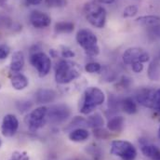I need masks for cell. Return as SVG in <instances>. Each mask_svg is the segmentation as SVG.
<instances>
[{
    "label": "cell",
    "mask_w": 160,
    "mask_h": 160,
    "mask_svg": "<svg viewBox=\"0 0 160 160\" xmlns=\"http://www.w3.org/2000/svg\"><path fill=\"white\" fill-rule=\"evenodd\" d=\"M77 42L89 57H95L100 53L98 38L88 29H80L77 34Z\"/></svg>",
    "instance_id": "277c9868"
},
{
    "label": "cell",
    "mask_w": 160,
    "mask_h": 160,
    "mask_svg": "<svg viewBox=\"0 0 160 160\" xmlns=\"http://www.w3.org/2000/svg\"><path fill=\"white\" fill-rule=\"evenodd\" d=\"M62 57L68 59L75 57V52L67 47H62Z\"/></svg>",
    "instance_id": "836d02e7"
},
{
    "label": "cell",
    "mask_w": 160,
    "mask_h": 160,
    "mask_svg": "<svg viewBox=\"0 0 160 160\" xmlns=\"http://www.w3.org/2000/svg\"><path fill=\"white\" fill-rule=\"evenodd\" d=\"M29 20H30L31 24L35 28H38V29L46 28V27L49 26L51 23L50 17L47 13H44L39 10L32 11V13L30 14Z\"/></svg>",
    "instance_id": "8fae6325"
},
{
    "label": "cell",
    "mask_w": 160,
    "mask_h": 160,
    "mask_svg": "<svg viewBox=\"0 0 160 160\" xmlns=\"http://www.w3.org/2000/svg\"><path fill=\"white\" fill-rule=\"evenodd\" d=\"M105 101V95L102 89L97 87L88 88L80 101L79 112L83 115H89L95 108L102 105Z\"/></svg>",
    "instance_id": "6da1fadb"
},
{
    "label": "cell",
    "mask_w": 160,
    "mask_h": 160,
    "mask_svg": "<svg viewBox=\"0 0 160 160\" xmlns=\"http://www.w3.org/2000/svg\"><path fill=\"white\" fill-rule=\"evenodd\" d=\"M116 0H95V2L98 3H102V4H112L114 3Z\"/></svg>",
    "instance_id": "74e56055"
},
{
    "label": "cell",
    "mask_w": 160,
    "mask_h": 160,
    "mask_svg": "<svg viewBox=\"0 0 160 160\" xmlns=\"http://www.w3.org/2000/svg\"><path fill=\"white\" fill-rule=\"evenodd\" d=\"M47 114L48 107L39 106L26 116V118H24V122L31 131H37L38 129L41 128L48 121Z\"/></svg>",
    "instance_id": "8992f818"
},
{
    "label": "cell",
    "mask_w": 160,
    "mask_h": 160,
    "mask_svg": "<svg viewBox=\"0 0 160 160\" xmlns=\"http://www.w3.org/2000/svg\"><path fill=\"white\" fill-rule=\"evenodd\" d=\"M110 153L122 160H135L137 157V150L134 145L131 142L123 140L112 142Z\"/></svg>",
    "instance_id": "5b68a950"
},
{
    "label": "cell",
    "mask_w": 160,
    "mask_h": 160,
    "mask_svg": "<svg viewBox=\"0 0 160 160\" xmlns=\"http://www.w3.org/2000/svg\"><path fill=\"white\" fill-rule=\"evenodd\" d=\"M26 2L31 5H38L42 2V0H26Z\"/></svg>",
    "instance_id": "f35d334b"
},
{
    "label": "cell",
    "mask_w": 160,
    "mask_h": 160,
    "mask_svg": "<svg viewBox=\"0 0 160 160\" xmlns=\"http://www.w3.org/2000/svg\"><path fill=\"white\" fill-rule=\"evenodd\" d=\"M45 2L49 8H63L67 4V0H45Z\"/></svg>",
    "instance_id": "83f0119b"
},
{
    "label": "cell",
    "mask_w": 160,
    "mask_h": 160,
    "mask_svg": "<svg viewBox=\"0 0 160 160\" xmlns=\"http://www.w3.org/2000/svg\"><path fill=\"white\" fill-rule=\"evenodd\" d=\"M10 52V48L7 44L0 45V60H5Z\"/></svg>",
    "instance_id": "1f68e13d"
},
{
    "label": "cell",
    "mask_w": 160,
    "mask_h": 160,
    "mask_svg": "<svg viewBox=\"0 0 160 160\" xmlns=\"http://www.w3.org/2000/svg\"><path fill=\"white\" fill-rule=\"evenodd\" d=\"M57 97L56 91L49 88H40L35 93V99L37 103L44 104V103H49L55 101Z\"/></svg>",
    "instance_id": "7c38bea8"
},
{
    "label": "cell",
    "mask_w": 160,
    "mask_h": 160,
    "mask_svg": "<svg viewBox=\"0 0 160 160\" xmlns=\"http://www.w3.org/2000/svg\"><path fill=\"white\" fill-rule=\"evenodd\" d=\"M130 84H131V79L128 77H122L118 85L122 88H128L130 86Z\"/></svg>",
    "instance_id": "e575fe53"
},
{
    "label": "cell",
    "mask_w": 160,
    "mask_h": 160,
    "mask_svg": "<svg viewBox=\"0 0 160 160\" xmlns=\"http://www.w3.org/2000/svg\"><path fill=\"white\" fill-rule=\"evenodd\" d=\"M154 90H155L154 88H144L139 89L136 93L137 102L144 107L151 108V102H152V97H153Z\"/></svg>",
    "instance_id": "4fadbf2b"
},
{
    "label": "cell",
    "mask_w": 160,
    "mask_h": 160,
    "mask_svg": "<svg viewBox=\"0 0 160 160\" xmlns=\"http://www.w3.org/2000/svg\"><path fill=\"white\" fill-rule=\"evenodd\" d=\"M49 53H50V56L52 58H56L58 56V50H55V49H50L49 50Z\"/></svg>",
    "instance_id": "ab89813d"
},
{
    "label": "cell",
    "mask_w": 160,
    "mask_h": 160,
    "mask_svg": "<svg viewBox=\"0 0 160 160\" xmlns=\"http://www.w3.org/2000/svg\"><path fill=\"white\" fill-rule=\"evenodd\" d=\"M89 136V132L83 128H78L76 129H73L70 131L68 137L72 142H81L86 141Z\"/></svg>",
    "instance_id": "2e32d148"
},
{
    "label": "cell",
    "mask_w": 160,
    "mask_h": 160,
    "mask_svg": "<svg viewBox=\"0 0 160 160\" xmlns=\"http://www.w3.org/2000/svg\"><path fill=\"white\" fill-rule=\"evenodd\" d=\"M123 62L128 65H132L137 62L144 63L150 60L149 54L141 48H129L123 53Z\"/></svg>",
    "instance_id": "9c48e42d"
},
{
    "label": "cell",
    "mask_w": 160,
    "mask_h": 160,
    "mask_svg": "<svg viewBox=\"0 0 160 160\" xmlns=\"http://www.w3.org/2000/svg\"><path fill=\"white\" fill-rule=\"evenodd\" d=\"M149 36L154 39L160 38V24L153 25L149 27Z\"/></svg>",
    "instance_id": "4dcf8cb0"
},
{
    "label": "cell",
    "mask_w": 160,
    "mask_h": 160,
    "mask_svg": "<svg viewBox=\"0 0 160 160\" xmlns=\"http://www.w3.org/2000/svg\"><path fill=\"white\" fill-rule=\"evenodd\" d=\"M125 126V119L123 117H114L108 121L107 128L112 132H121Z\"/></svg>",
    "instance_id": "d6986e66"
},
{
    "label": "cell",
    "mask_w": 160,
    "mask_h": 160,
    "mask_svg": "<svg viewBox=\"0 0 160 160\" xmlns=\"http://www.w3.org/2000/svg\"><path fill=\"white\" fill-rule=\"evenodd\" d=\"M87 21L94 27L102 28L106 22V10L97 2H88L83 8Z\"/></svg>",
    "instance_id": "3957f363"
},
{
    "label": "cell",
    "mask_w": 160,
    "mask_h": 160,
    "mask_svg": "<svg viewBox=\"0 0 160 160\" xmlns=\"http://www.w3.org/2000/svg\"><path fill=\"white\" fill-rule=\"evenodd\" d=\"M151 109H154L157 112L160 113V88L154 90L151 102Z\"/></svg>",
    "instance_id": "cb8c5ba5"
},
{
    "label": "cell",
    "mask_w": 160,
    "mask_h": 160,
    "mask_svg": "<svg viewBox=\"0 0 160 160\" xmlns=\"http://www.w3.org/2000/svg\"><path fill=\"white\" fill-rule=\"evenodd\" d=\"M120 109L128 115H134L137 113V104L132 98H125L120 102Z\"/></svg>",
    "instance_id": "e0dca14e"
},
{
    "label": "cell",
    "mask_w": 160,
    "mask_h": 160,
    "mask_svg": "<svg viewBox=\"0 0 160 160\" xmlns=\"http://www.w3.org/2000/svg\"><path fill=\"white\" fill-rule=\"evenodd\" d=\"M136 22L140 24L145 25L147 27L160 24V17L155 15H147V16H141L136 19Z\"/></svg>",
    "instance_id": "44dd1931"
},
{
    "label": "cell",
    "mask_w": 160,
    "mask_h": 160,
    "mask_svg": "<svg viewBox=\"0 0 160 160\" xmlns=\"http://www.w3.org/2000/svg\"><path fill=\"white\" fill-rule=\"evenodd\" d=\"M158 137H159V140H160V126H159V128H158Z\"/></svg>",
    "instance_id": "b9f144b4"
},
{
    "label": "cell",
    "mask_w": 160,
    "mask_h": 160,
    "mask_svg": "<svg viewBox=\"0 0 160 160\" xmlns=\"http://www.w3.org/2000/svg\"><path fill=\"white\" fill-rule=\"evenodd\" d=\"M84 124H86V120L84 119L83 118H81V117H76L74 119L72 120V122L69 124V126H68L67 128H76L78 126H81V125H84Z\"/></svg>",
    "instance_id": "d6a6232c"
},
{
    "label": "cell",
    "mask_w": 160,
    "mask_h": 160,
    "mask_svg": "<svg viewBox=\"0 0 160 160\" xmlns=\"http://www.w3.org/2000/svg\"><path fill=\"white\" fill-rule=\"evenodd\" d=\"M8 160H30V158H29V155L24 151L22 152L16 151L11 155L10 158Z\"/></svg>",
    "instance_id": "f546056e"
},
{
    "label": "cell",
    "mask_w": 160,
    "mask_h": 160,
    "mask_svg": "<svg viewBox=\"0 0 160 160\" xmlns=\"http://www.w3.org/2000/svg\"><path fill=\"white\" fill-rule=\"evenodd\" d=\"M11 86L16 90H22L28 86V78L22 74H16L10 78Z\"/></svg>",
    "instance_id": "ac0fdd59"
},
{
    "label": "cell",
    "mask_w": 160,
    "mask_h": 160,
    "mask_svg": "<svg viewBox=\"0 0 160 160\" xmlns=\"http://www.w3.org/2000/svg\"><path fill=\"white\" fill-rule=\"evenodd\" d=\"M131 68H132L133 72H135V73H141L143 70V63H141V62L134 63V64L131 65Z\"/></svg>",
    "instance_id": "8d00e7d4"
},
{
    "label": "cell",
    "mask_w": 160,
    "mask_h": 160,
    "mask_svg": "<svg viewBox=\"0 0 160 160\" xmlns=\"http://www.w3.org/2000/svg\"><path fill=\"white\" fill-rule=\"evenodd\" d=\"M104 124V120L101 114L95 113L91 116H89L86 120V125L92 128H102Z\"/></svg>",
    "instance_id": "603a6c76"
},
{
    "label": "cell",
    "mask_w": 160,
    "mask_h": 160,
    "mask_svg": "<svg viewBox=\"0 0 160 160\" xmlns=\"http://www.w3.org/2000/svg\"><path fill=\"white\" fill-rule=\"evenodd\" d=\"M5 5H7V1L6 0H0V6L5 7Z\"/></svg>",
    "instance_id": "60d3db41"
},
{
    "label": "cell",
    "mask_w": 160,
    "mask_h": 160,
    "mask_svg": "<svg viewBox=\"0 0 160 160\" xmlns=\"http://www.w3.org/2000/svg\"><path fill=\"white\" fill-rule=\"evenodd\" d=\"M32 105H33V103L31 102H28V101H21V102H18L16 103V106L21 113L27 112L32 107Z\"/></svg>",
    "instance_id": "f1b7e54d"
},
{
    "label": "cell",
    "mask_w": 160,
    "mask_h": 160,
    "mask_svg": "<svg viewBox=\"0 0 160 160\" xmlns=\"http://www.w3.org/2000/svg\"><path fill=\"white\" fill-rule=\"evenodd\" d=\"M148 78L153 81L160 80V62L159 61L155 60L150 62L148 67Z\"/></svg>",
    "instance_id": "ffe728a7"
},
{
    "label": "cell",
    "mask_w": 160,
    "mask_h": 160,
    "mask_svg": "<svg viewBox=\"0 0 160 160\" xmlns=\"http://www.w3.org/2000/svg\"><path fill=\"white\" fill-rule=\"evenodd\" d=\"M0 88H1V84H0Z\"/></svg>",
    "instance_id": "ee69618b"
},
{
    "label": "cell",
    "mask_w": 160,
    "mask_h": 160,
    "mask_svg": "<svg viewBox=\"0 0 160 160\" xmlns=\"http://www.w3.org/2000/svg\"><path fill=\"white\" fill-rule=\"evenodd\" d=\"M85 70H86L88 73H90V74L99 73V72L102 70V65H101L100 63H98V62H88V63L86 64Z\"/></svg>",
    "instance_id": "d4e9b609"
},
{
    "label": "cell",
    "mask_w": 160,
    "mask_h": 160,
    "mask_svg": "<svg viewBox=\"0 0 160 160\" xmlns=\"http://www.w3.org/2000/svg\"><path fill=\"white\" fill-rule=\"evenodd\" d=\"M18 128H19V121L14 115L8 114L4 117L1 125V132L3 136L12 137L16 134Z\"/></svg>",
    "instance_id": "30bf717a"
},
{
    "label": "cell",
    "mask_w": 160,
    "mask_h": 160,
    "mask_svg": "<svg viewBox=\"0 0 160 160\" xmlns=\"http://www.w3.org/2000/svg\"><path fill=\"white\" fill-rule=\"evenodd\" d=\"M88 152L93 157L94 159H99V157H101V152L95 145L94 146H89Z\"/></svg>",
    "instance_id": "d590c367"
},
{
    "label": "cell",
    "mask_w": 160,
    "mask_h": 160,
    "mask_svg": "<svg viewBox=\"0 0 160 160\" xmlns=\"http://www.w3.org/2000/svg\"><path fill=\"white\" fill-rule=\"evenodd\" d=\"M0 145H1V141H0Z\"/></svg>",
    "instance_id": "7bdbcfd3"
},
{
    "label": "cell",
    "mask_w": 160,
    "mask_h": 160,
    "mask_svg": "<svg viewBox=\"0 0 160 160\" xmlns=\"http://www.w3.org/2000/svg\"><path fill=\"white\" fill-rule=\"evenodd\" d=\"M75 29V25L71 22H59L55 24V33L57 34H69Z\"/></svg>",
    "instance_id": "7402d4cb"
},
{
    "label": "cell",
    "mask_w": 160,
    "mask_h": 160,
    "mask_svg": "<svg viewBox=\"0 0 160 160\" xmlns=\"http://www.w3.org/2000/svg\"><path fill=\"white\" fill-rule=\"evenodd\" d=\"M71 116V109L68 105L60 103L48 108L47 120L52 124H62Z\"/></svg>",
    "instance_id": "52a82bcc"
},
{
    "label": "cell",
    "mask_w": 160,
    "mask_h": 160,
    "mask_svg": "<svg viewBox=\"0 0 160 160\" xmlns=\"http://www.w3.org/2000/svg\"><path fill=\"white\" fill-rule=\"evenodd\" d=\"M93 133H94V136H95L96 138H98V139L105 140V139H107V138L110 137V133H109L106 129H104V128H94Z\"/></svg>",
    "instance_id": "4316f807"
},
{
    "label": "cell",
    "mask_w": 160,
    "mask_h": 160,
    "mask_svg": "<svg viewBox=\"0 0 160 160\" xmlns=\"http://www.w3.org/2000/svg\"><path fill=\"white\" fill-rule=\"evenodd\" d=\"M80 75V65L73 61L61 60L56 64L55 80L58 84H68L78 78Z\"/></svg>",
    "instance_id": "7a4b0ae2"
},
{
    "label": "cell",
    "mask_w": 160,
    "mask_h": 160,
    "mask_svg": "<svg viewBox=\"0 0 160 160\" xmlns=\"http://www.w3.org/2000/svg\"><path fill=\"white\" fill-rule=\"evenodd\" d=\"M24 66V56L22 51H16L13 53L9 68L12 72H20Z\"/></svg>",
    "instance_id": "9a60e30c"
},
{
    "label": "cell",
    "mask_w": 160,
    "mask_h": 160,
    "mask_svg": "<svg viewBox=\"0 0 160 160\" xmlns=\"http://www.w3.org/2000/svg\"><path fill=\"white\" fill-rule=\"evenodd\" d=\"M30 62L38 70L40 78H44L48 75L51 68V61L46 53L42 51L32 53L30 57Z\"/></svg>",
    "instance_id": "ba28073f"
},
{
    "label": "cell",
    "mask_w": 160,
    "mask_h": 160,
    "mask_svg": "<svg viewBox=\"0 0 160 160\" xmlns=\"http://www.w3.org/2000/svg\"><path fill=\"white\" fill-rule=\"evenodd\" d=\"M138 12V7L136 5H129L128 6L123 12V17L125 18H130L137 14Z\"/></svg>",
    "instance_id": "484cf974"
},
{
    "label": "cell",
    "mask_w": 160,
    "mask_h": 160,
    "mask_svg": "<svg viewBox=\"0 0 160 160\" xmlns=\"http://www.w3.org/2000/svg\"><path fill=\"white\" fill-rule=\"evenodd\" d=\"M141 150L142 154L150 158L151 160H160V149L159 147L152 144V143H143L142 144Z\"/></svg>",
    "instance_id": "5bb4252c"
}]
</instances>
